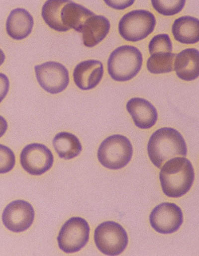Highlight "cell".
Here are the masks:
<instances>
[{"mask_svg":"<svg viewBox=\"0 0 199 256\" xmlns=\"http://www.w3.org/2000/svg\"><path fill=\"white\" fill-rule=\"evenodd\" d=\"M163 193L172 198L186 194L195 179L194 167L190 161L184 157H175L165 163L159 173Z\"/></svg>","mask_w":199,"mask_h":256,"instance_id":"6da1fadb","label":"cell"},{"mask_svg":"<svg viewBox=\"0 0 199 256\" xmlns=\"http://www.w3.org/2000/svg\"><path fill=\"white\" fill-rule=\"evenodd\" d=\"M147 149L151 162L158 169L172 158L186 157L188 152L183 136L171 127H163L155 131L149 139Z\"/></svg>","mask_w":199,"mask_h":256,"instance_id":"7a4b0ae2","label":"cell"},{"mask_svg":"<svg viewBox=\"0 0 199 256\" xmlns=\"http://www.w3.org/2000/svg\"><path fill=\"white\" fill-rule=\"evenodd\" d=\"M142 55L136 47L124 45L115 49L107 60L108 73L117 82H126L135 77L140 71Z\"/></svg>","mask_w":199,"mask_h":256,"instance_id":"3957f363","label":"cell"},{"mask_svg":"<svg viewBox=\"0 0 199 256\" xmlns=\"http://www.w3.org/2000/svg\"><path fill=\"white\" fill-rule=\"evenodd\" d=\"M133 147L128 138L120 134L109 136L100 144L97 153L99 162L110 170L125 167L131 161Z\"/></svg>","mask_w":199,"mask_h":256,"instance_id":"277c9868","label":"cell"},{"mask_svg":"<svg viewBox=\"0 0 199 256\" xmlns=\"http://www.w3.org/2000/svg\"><path fill=\"white\" fill-rule=\"evenodd\" d=\"M156 23L154 15L144 9L132 10L119 20L118 31L125 40L137 42L146 38L154 30Z\"/></svg>","mask_w":199,"mask_h":256,"instance_id":"5b68a950","label":"cell"},{"mask_svg":"<svg viewBox=\"0 0 199 256\" xmlns=\"http://www.w3.org/2000/svg\"><path fill=\"white\" fill-rule=\"evenodd\" d=\"M94 241L98 249L107 256H117L126 249L128 238L123 227L117 222L105 221L99 225L94 232Z\"/></svg>","mask_w":199,"mask_h":256,"instance_id":"8992f818","label":"cell"},{"mask_svg":"<svg viewBox=\"0 0 199 256\" xmlns=\"http://www.w3.org/2000/svg\"><path fill=\"white\" fill-rule=\"evenodd\" d=\"M90 226L85 219L73 217L68 220L61 227L57 242L59 248L66 253L80 251L89 241Z\"/></svg>","mask_w":199,"mask_h":256,"instance_id":"52a82bcc","label":"cell"},{"mask_svg":"<svg viewBox=\"0 0 199 256\" xmlns=\"http://www.w3.org/2000/svg\"><path fill=\"white\" fill-rule=\"evenodd\" d=\"M34 70L38 84L48 93H60L69 85V72L66 68L60 63L46 62L35 66Z\"/></svg>","mask_w":199,"mask_h":256,"instance_id":"ba28073f","label":"cell"},{"mask_svg":"<svg viewBox=\"0 0 199 256\" xmlns=\"http://www.w3.org/2000/svg\"><path fill=\"white\" fill-rule=\"evenodd\" d=\"M53 162L54 157L50 150L40 143L26 145L20 155L21 167L33 175H40L46 172L51 168Z\"/></svg>","mask_w":199,"mask_h":256,"instance_id":"9c48e42d","label":"cell"},{"mask_svg":"<svg viewBox=\"0 0 199 256\" xmlns=\"http://www.w3.org/2000/svg\"><path fill=\"white\" fill-rule=\"evenodd\" d=\"M152 228L157 232L169 234L178 231L183 222V214L175 203L164 202L157 205L149 216Z\"/></svg>","mask_w":199,"mask_h":256,"instance_id":"30bf717a","label":"cell"},{"mask_svg":"<svg viewBox=\"0 0 199 256\" xmlns=\"http://www.w3.org/2000/svg\"><path fill=\"white\" fill-rule=\"evenodd\" d=\"M34 210L32 205L23 200H16L9 203L4 209L2 221L9 231L22 232L28 229L33 223Z\"/></svg>","mask_w":199,"mask_h":256,"instance_id":"8fae6325","label":"cell"},{"mask_svg":"<svg viewBox=\"0 0 199 256\" xmlns=\"http://www.w3.org/2000/svg\"><path fill=\"white\" fill-rule=\"evenodd\" d=\"M102 63L96 60H88L79 63L73 72L76 85L81 89L90 90L100 83L103 75Z\"/></svg>","mask_w":199,"mask_h":256,"instance_id":"7c38bea8","label":"cell"},{"mask_svg":"<svg viewBox=\"0 0 199 256\" xmlns=\"http://www.w3.org/2000/svg\"><path fill=\"white\" fill-rule=\"evenodd\" d=\"M126 109L136 127L142 129L152 127L158 120V112L149 101L141 97L130 99L126 105Z\"/></svg>","mask_w":199,"mask_h":256,"instance_id":"4fadbf2b","label":"cell"},{"mask_svg":"<svg viewBox=\"0 0 199 256\" xmlns=\"http://www.w3.org/2000/svg\"><path fill=\"white\" fill-rule=\"evenodd\" d=\"M34 20L30 13L24 8H16L11 11L6 22V30L12 39L19 40L31 32Z\"/></svg>","mask_w":199,"mask_h":256,"instance_id":"5bb4252c","label":"cell"},{"mask_svg":"<svg viewBox=\"0 0 199 256\" xmlns=\"http://www.w3.org/2000/svg\"><path fill=\"white\" fill-rule=\"evenodd\" d=\"M199 57V50L195 48L185 49L176 55L174 70L179 78L191 81L198 78Z\"/></svg>","mask_w":199,"mask_h":256,"instance_id":"9a60e30c","label":"cell"},{"mask_svg":"<svg viewBox=\"0 0 199 256\" xmlns=\"http://www.w3.org/2000/svg\"><path fill=\"white\" fill-rule=\"evenodd\" d=\"M110 28V22L105 16L94 15L90 17L82 31L84 44L88 47L95 46L105 38Z\"/></svg>","mask_w":199,"mask_h":256,"instance_id":"2e32d148","label":"cell"},{"mask_svg":"<svg viewBox=\"0 0 199 256\" xmlns=\"http://www.w3.org/2000/svg\"><path fill=\"white\" fill-rule=\"evenodd\" d=\"M95 14L84 6L69 0L62 8L61 20L69 29L73 28L82 32L87 20Z\"/></svg>","mask_w":199,"mask_h":256,"instance_id":"e0dca14e","label":"cell"},{"mask_svg":"<svg viewBox=\"0 0 199 256\" xmlns=\"http://www.w3.org/2000/svg\"><path fill=\"white\" fill-rule=\"evenodd\" d=\"M176 40L186 44H193L199 41V20L191 16H183L176 19L172 27Z\"/></svg>","mask_w":199,"mask_h":256,"instance_id":"ac0fdd59","label":"cell"},{"mask_svg":"<svg viewBox=\"0 0 199 256\" xmlns=\"http://www.w3.org/2000/svg\"><path fill=\"white\" fill-rule=\"evenodd\" d=\"M52 143L58 156L65 160L76 157L82 150L79 139L73 134L68 132L57 133L54 136Z\"/></svg>","mask_w":199,"mask_h":256,"instance_id":"d6986e66","label":"cell"},{"mask_svg":"<svg viewBox=\"0 0 199 256\" xmlns=\"http://www.w3.org/2000/svg\"><path fill=\"white\" fill-rule=\"evenodd\" d=\"M68 1L49 0L43 5L41 13L42 18L45 22L52 29L59 32L69 30L63 25L61 20L62 8Z\"/></svg>","mask_w":199,"mask_h":256,"instance_id":"ffe728a7","label":"cell"},{"mask_svg":"<svg viewBox=\"0 0 199 256\" xmlns=\"http://www.w3.org/2000/svg\"><path fill=\"white\" fill-rule=\"evenodd\" d=\"M176 54L173 53H156L151 55L147 61L146 67L154 74L169 73L173 71Z\"/></svg>","mask_w":199,"mask_h":256,"instance_id":"44dd1931","label":"cell"},{"mask_svg":"<svg viewBox=\"0 0 199 256\" xmlns=\"http://www.w3.org/2000/svg\"><path fill=\"white\" fill-rule=\"evenodd\" d=\"M151 3L154 9L159 13L171 16L179 13L183 9L186 0H152Z\"/></svg>","mask_w":199,"mask_h":256,"instance_id":"7402d4cb","label":"cell"},{"mask_svg":"<svg viewBox=\"0 0 199 256\" xmlns=\"http://www.w3.org/2000/svg\"><path fill=\"white\" fill-rule=\"evenodd\" d=\"M149 52L150 55L156 53H172V43L167 34H159L154 36L149 42Z\"/></svg>","mask_w":199,"mask_h":256,"instance_id":"603a6c76","label":"cell"},{"mask_svg":"<svg viewBox=\"0 0 199 256\" xmlns=\"http://www.w3.org/2000/svg\"><path fill=\"white\" fill-rule=\"evenodd\" d=\"M15 164V157L8 147L0 144V174L10 171Z\"/></svg>","mask_w":199,"mask_h":256,"instance_id":"cb8c5ba5","label":"cell"},{"mask_svg":"<svg viewBox=\"0 0 199 256\" xmlns=\"http://www.w3.org/2000/svg\"><path fill=\"white\" fill-rule=\"evenodd\" d=\"M9 88V81L4 74L0 73V103L7 95Z\"/></svg>","mask_w":199,"mask_h":256,"instance_id":"d4e9b609","label":"cell"},{"mask_svg":"<svg viewBox=\"0 0 199 256\" xmlns=\"http://www.w3.org/2000/svg\"><path fill=\"white\" fill-rule=\"evenodd\" d=\"M104 2L109 6L115 9H124L134 2V0H104Z\"/></svg>","mask_w":199,"mask_h":256,"instance_id":"484cf974","label":"cell"},{"mask_svg":"<svg viewBox=\"0 0 199 256\" xmlns=\"http://www.w3.org/2000/svg\"><path fill=\"white\" fill-rule=\"evenodd\" d=\"M7 127V123L6 120L2 116L0 115V138L5 134Z\"/></svg>","mask_w":199,"mask_h":256,"instance_id":"4316f807","label":"cell"},{"mask_svg":"<svg viewBox=\"0 0 199 256\" xmlns=\"http://www.w3.org/2000/svg\"><path fill=\"white\" fill-rule=\"evenodd\" d=\"M5 58V56L3 52L0 49V66L3 63Z\"/></svg>","mask_w":199,"mask_h":256,"instance_id":"83f0119b","label":"cell"}]
</instances>
